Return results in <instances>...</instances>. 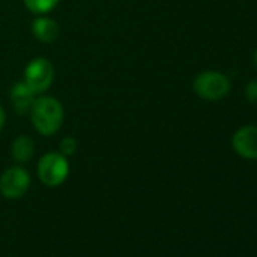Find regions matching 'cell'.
Here are the masks:
<instances>
[{
	"label": "cell",
	"instance_id": "1",
	"mask_svg": "<svg viewBox=\"0 0 257 257\" xmlns=\"http://www.w3.org/2000/svg\"><path fill=\"white\" fill-rule=\"evenodd\" d=\"M31 119L38 134L52 137L64 122V107L55 97L35 98L31 109Z\"/></svg>",
	"mask_w": 257,
	"mask_h": 257
},
{
	"label": "cell",
	"instance_id": "9",
	"mask_svg": "<svg viewBox=\"0 0 257 257\" xmlns=\"http://www.w3.org/2000/svg\"><path fill=\"white\" fill-rule=\"evenodd\" d=\"M34 153H35V144H34L32 138H29L26 135H20L14 140V143L11 146V155H13L14 161H17L19 164L29 162L34 158Z\"/></svg>",
	"mask_w": 257,
	"mask_h": 257
},
{
	"label": "cell",
	"instance_id": "4",
	"mask_svg": "<svg viewBox=\"0 0 257 257\" xmlns=\"http://www.w3.org/2000/svg\"><path fill=\"white\" fill-rule=\"evenodd\" d=\"M55 79V68L52 62L46 58L32 59L25 68V82L32 88L35 94L46 92Z\"/></svg>",
	"mask_w": 257,
	"mask_h": 257
},
{
	"label": "cell",
	"instance_id": "13",
	"mask_svg": "<svg viewBox=\"0 0 257 257\" xmlns=\"http://www.w3.org/2000/svg\"><path fill=\"white\" fill-rule=\"evenodd\" d=\"M5 122H7V113H5V110H4L2 104H0V131H2V128H4Z\"/></svg>",
	"mask_w": 257,
	"mask_h": 257
},
{
	"label": "cell",
	"instance_id": "7",
	"mask_svg": "<svg viewBox=\"0 0 257 257\" xmlns=\"http://www.w3.org/2000/svg\"><path fill=\"white\" fill-rule=\"evenodd\" d=\"M35 95L37 94L32 91V88L25 80L17 82L11 88V101H13V106L22 115L31 112L32 104L35 101Z\"/></svg>",
	"mask_w": 257,
	"mask_h": 257
},
{
	"label": "cell",
	"instance_id": "3",
	"mask_svg": "<svg viewBox=\"0 0 257 257\" xmlns=\"http://www.w3.org/2000/svg\"><path fill=\"white\" fill-rule=\"evenodd\" d=\"M70 173V164L67 156L61 152H50L44 155L38 162V177L46 186L62 185Z\"/></svg>",
	"mask_w": 257,
	"mask_h": 257
},
{
	"label": "cell",
	"instance_id": "12",
	"mask_svg": "<svg viewBox=\"0 0 257 257\" xmlns=\"http://www.w3.org/2000/svg\"><path fill=\"white\" fill-rule=\"evenodd\" d=\"M245 97L249 103H257V80H251L245 88Z\"/></svg>",
	"mask_w": 257,
	"mask_h": 257
},
{
	"label": "cell",
	"instance_id": "10",
	"mask_svg": "<svg viewBox=\"0 0 257 257\" xmlns=\"http://www.w3.org/2000/svg\"><path fill=\"white\" fill-rule=\"evenodd\" d=\"M25 7L35 16H44L53 11L61 0H23Z\"/></svg>",
	"mask_w": 257,
	"mask_h": 257
},
{
	"label": "cell",
	"instance_id": "8",
	"mask_svg": "<svg viewBox=\"0 0 257 257\" xmlns=\"http://www.w3.org/2000/svg\"><path fill=\"white\" fill-rule=\"evenodd\" d=\"M32 32L34 37L41 43H53L59 35V26L58 23L46 16H38L32 23Z\"/></svg>",
	"mask_w": 257,
	"mask_h": 257
},
{
	"label": "cell",
	"instance_id": "14",
	"mask_svg": "<svg viewBox=\"0 0 257 257\" xmlns=\"http://www.w3.org/2000/svg\"><path fill=\"white\" fill-rule=\"evenodd\" d=\"M254 64H255V68H257V50H255V53H254Z\"/></svg>",
	"mask_w": 257,
	"mask_h": 257
},
{
	"label": "cell",
	"instance_id": "6",
	"mask_svg": "<svg viewBox=\"0 0 257 257\" xmlns=\"http://www.w3.org/2000/svg\"><path fill=\"white\" fill-rule=\"evenodd\" d=\"M233 150L245 159H257V125H243L234 132Z\"/></svg>",
	"mask_w": 257,
	"mask_h": 257
},
{
	"label": "cell",
	"instance_id": "11",
	"mask_svg": "<svg viewBox=\"0 0 257 257\" xmlns=\"http://www.w3.org/2000/svg\"><path fill=\"white\" fill-rule=\"evenodd\" d=\"M59 150L64 156H73L77 150V141L71 137H67L59 143Z\"/></svg>",
	"mask_w": 257,
	"mask_h": 257
},
{
	"label": "cell",
	"instance_id": "2",
	"mask_svg": "<svg viewBox=\"0 0 257 257\" xmlns=\"http://www.w3.org/2000/svg\"><path fill=\"white\" fill-rule=\"evenodd\" d=\"M195 94L207 101H218L230 92V80L219 71H203L194 80Z\"/></svg>",
	"mask_w": 257,
	"mask_h": 257
},
{
	"label": "cell",
	"instance_id": "5",
	"mask_svg": "<svg viewBox=\"0 0 257 257\" xmlns=\"http://www.w3.org/2000/svg\"><path fill=\"white\" fill-rule=\"evenodd\" d=\"M31 186V176L22 167H11L0 176V194L10 200L22 198Z\"/></svg>",
	"mask_w": 257,
	"mask_h": 257
}]
</instances>
